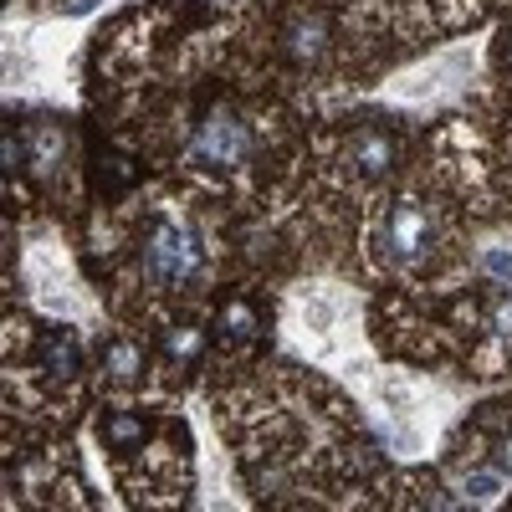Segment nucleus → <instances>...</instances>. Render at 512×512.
<instances>
[{
  "instance_id": "f257e3e1",
  "label": "nucleus",
  "mask_w": 512,
  "mask_h": 512,
  "mask_svg": "<svg viewBox=\"0 0 512 512\" xmlns=\"http://www.w3.org/2000/svg\"><path fill=\"white\" fill-rule=\"evenodd\" d=\"M256 118L226 98L205 103L195 128H190V144H185V164L205 169V175H241V169L256 159Z\"/></svg>"
},
{
  "instance_id": "f03ea898",
  "label": "nucleus",
  "mask_w": 512,
  "mask_h": 512,
  "mask_svg": "<svg viewBox=\"0 0 512 512\" xmlns=\"http://www.w3.org/2000/svg\"><path fill=\"white\" fill-rule=\"evenodd\" d=\"M205 272V246L200 231L180 216H154L139 241V277L154 292H185Z\"/></svg>"
},
{
  "instance_id": "7ed1b4c3",
  "label": "nucleus",
  "mask_w": 512,
  "mask_h": 512,
  "mask_svg": "<svg viewBox=\"0 0 512 512\" xmlns=\"http://www.w3.org/2000/svg\"><path fill=\"white\" fill-rule=\"evenodd\" d=\"M436 246H441V205H431L425 195H400L384 205V216L374 226L379 262L415 272L436 256Z\"/></svg>"
},
{
  "instance_id": "20e7f679",
  "label": "nucleus",
  "mask_w": 512,
  "mask_h": 512,
  "mask_svg": "<svg viewBox=\"0 0 512 512\" xmlns=\"http://www.w3.org/2000/svg\"><path fill=\"white\" fill-rule=\"evenodd\" d=\"M344 169L354 180H390L400 164V128L390 118H359L344 134Z\"/></svg>"
},
{
  "instance_id": "39448f33",
  "label": "nucleus",
  "mask_w": 512,
  "mask_h": 512,
  "mask_svg": "<svg viewBox=\"0 0 512 512\" xmlns=\"http://www.w3.org/2000/svg\"><path fill=\"white\" fill-rule=\"evenodd\" d=\"M333 41H338V31L323 11H297L282 21V52L297 67H323L333 57Z\"/></svg>"
},
{
  "instance_id": "423d86ee",
  "label": "nucleus",
  "mask_w": 512,
  "mask_h": 512,
  "mask_svg": "<svg viewBox=\"0 0 512 512\" xmlns=\"http://www.w3.org/2000/svg\"><path fill=\"white\" fill-rule=\"evenodd\" d=\"M31 369L47 379V384H72L77 369H82L77 338L67 328H47V333H41V344H36V354H31Z\"/></svg>"
},
{
  "instance_id": "0eeeda50",
  "label": "nucleus",
  "mask_w": 512,
  "mask_h": 512,
  "mask_svg": "<svg viewBox=\"0 0 512 512\" xmlns=\"http://www.w3.org/2000/svg\"><path fill=\"white\" fill-rule=\"evenodd\" d=\"M200 359H205V328L195 318H175L159 333V364L169 374H190Z\"/></svg>"
},
{
  "instance_id": "6e6552de",
  "label": "nucleus",
  "mask_w": 512,
  "mask_h": 512,
  "mask_svg": "<svg viewBox=\"0 0 512 512\" xmlns=\"http://www.w3.org/2000/svg\"><path fill=\"white\" fill-rule=\"evenodd\" d=\"M256 333H262V308H256L246 292L221 297V308H216V338L221 344L226 349H246Z\"/></svg>"
},
{
  "instance_id": "1a4fd4ad",
  "label": "nucleus",
  "mask_w": 512,
  "mask_h": 512,
  "mask_svg": "<svg viewBox=\"0 0 512 512\" xmlns=\"http://www.w3.org/2000/svg\"><path fill=\"white\" fill-rule=\"evenodd\" d=\"M144 369H149V349L139 344V338H108L103 344V379L118 384V390H128V384H144Z\"/></svg>"
},
{
  "instance_id": "9d476101",
  "label": "nucleus",
  "mask_w": 512,
  "mask_h": 512,
  "mask_svg": "<svg viewBox=\"0 0 512 512\" xmlns=\"http://www.w3.org/2000/svg\"><path fill=\"white\" fill-rule=\"evenodd\" d=\"M98 436H103V446L123 461L128 451H144V441H149V420L134 415V410H108V415L98 420Z\"/></svg>"
},
{
  "instance_id": "9b49d317",
  "label": "nucleus",
  "mask_w": 512,
  "mask_h": 512,
  "mask_svg": "<svg viewBox=\"0 0 512 512\" xmlns=\"http://www.w3.org/2000/svg\"><path fill=\"white\" fill-rule=\"evenodd\" d=\"M93 175H98V190L113 200V195H123L128 185H139V164L128 159V154H118V149H98V154H93Z\"/></svg>"
},
{
  "instance_id": "f8f14e48",
  "label": "nucleus",
  "mask_w": 512,
  "mask_h": 512,
  "mask_svg": "<svg viewBox=\"0 0 512 512\" xmlns=\"http://www.w3.org/2000/svg\"><path fill=\"white\" fill-rule=\"evenodd\" d=\"M82 11H93V0H67V16H82Z\"/></svg>"
}]
</instances>
